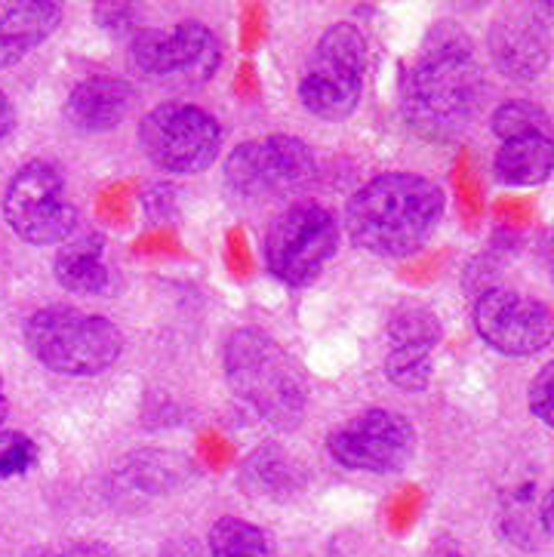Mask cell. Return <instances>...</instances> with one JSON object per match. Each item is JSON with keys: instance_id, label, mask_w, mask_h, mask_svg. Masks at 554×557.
<instances>
[{"instance_id": "10", "label": "cell", "mask_w": 554, "mask_h": 557, "mask_svg": "<svg viewBox=\"0 0 554 557\" xmlns=\"http://www.w3.org/2000/svg\"><path fill=\"white\" fill-rule=\"evenodd\" d=\"M340 219L315 200H299L271 219L266 232V269L286 284H311L340 250Z\"/></svg>"}, {"instance_id": "6", "label": "cell", "mask_w": 554, "mask_h": 557, "mask_svg": "<svg viewBox=\"0 0 554 557\" xmlns=\"http://www.w3.org/2000/svg\"><path fill=\"white\" fill-rule=\"evenodd\" d=\"M367 62H370V47L358 25L352 22L330 25L318 37L299 81L303 109L327 124L345 121L358 109L367 81Z\"/></svg>"}, {"instance_id": "2", "label": "cell", "mask_w": 554, "mask_h": 557, "mask_svg": "<svg viewBox=\"0 0 554 557\" xmlns=\"http://www.w3.org/2000/svg\"><path fill=\"white\" fill-rule=\"evenodd\" d=\"M444 188L407 170H389L364 182L345 203V232L352 244L379 259H407L419 252L444 219Z\"/></svg>"}, {"instance_id": "21", "label": "cell", "mask_w": 554, "mask_h": 557, "mask_svg": "<svg viewBox=\"0 0 554 557\" xmlns=\"http://www.w3.org/2000/svg\"><path fill=\"white\" fill-rule=\"evenodd\" d=\"M389 342L392 348H419V351H434L444 339V324L438 311L422 302H401L389 318Z\"/></svg>"}, {"instance_id": "31", "label": "cell", "mask_w": 554, "mask_h": 557, "mask_svg": "<svg viewBox=\"0 0 554 557\" xmlns=\"http://www.w3.org/2000/svg\"><path fill=\"white\" fill-rule=\"evenodd\" d=\"M10 416V400H7V388H3V376H0V425Z\"/></svg>"}, {"instance_id": "20", "label": "cell", "mask_w": 554, "mask_h": 557, "mask_svg": "<svg viewBox=\"0 0 554 557\" xmlns=\"http://www.w3.org/2000/svg\"><path fill=\"white\" fill-rule=\"evenodd\" d=\"M500 518L505 540L520 548H542L552 540V493H545L539 508H533V486H520L518 493L505 496Z\"/></svg>"}, {"instance_id": "11", "label": "cell", "mask_w": 554, "mask_h": 557, "mask_svg": "<svg viewBox=\"0 0 554 557\" xmlns=\"http://www.w3.org/2000/svg\"><path fill=\"white\" fill-rule=\"evenodd\" d=\"M419 447L416 425L397 410L373 407L348 419L327 437V453L336 466L364 474H394L407 468Z\"/></svg>"}, {"instance_id": "26", "label": "cell", "mask_w": 554, "mask_h": 557, "mask_svg": "<svg viewBox=\"0 0 554 557\" xmlns=\"http://www.w3.org/2000/svg\"><path fill=\"white\" fill-rule=\"evenodd\" d=\"M527 407H530V413L537 416L542 425H552L554 422V363H545L537 373V379L530 382Z\"/></svg>"}, {"instance_id": "5", "label": "cell", "mask_w": 554, "mask_h": 557, "mask_svg": "<svg viewBox=\"0 0 554 557\" xmlns=\"http://www.w3.org/2000/svg\"><path fill=\"white\" fill-rule=\"evenodd\" d=\"M126 65L145 84L192 90L213 81L222 65V44L210 25L185 18L170 28H143L130 37Z\"/></svg>"}, {"instance_id": "22", "label": "cell", "mask_w": 554, "mask_h": 557, "mask_svg": "<svg viewBox=\"0 0 554 557\" xmlns=\"http://www.w3.org/2000/svg\"><path fill=\"white\" fill-rule=\"evenodd\" d=\"M210 557H271L269 533L256 523L225 515L210 527Z\"/></svg>"}, {"instance_id": "32", "label": "cell", "mask_w": 554, "mask_h": 557, "mask_svg": "<svg viewBox=\"0 0 554 557\" xmlns=\"http://www.w3.org/2000/svg\"><path fill=\"white\" fill-rule=\"evenodd\" d=\"M330 557H360V555H355V552H352V548H345V545H336V552H333Z\"/></svg>"}, {"instance_id": "16", "label": "cell", "mask_w": 554, "mask_h": 557, "mask_svg": "<svg viewBox=\"0 0 554 557\" xmlns=\"http://www.w3.org/2000/svg\"><path fill=\"white\" fill-rule=\"evenodd\" d=\"M133 99L136 96L130 81L114 74H93L69 92L65 117L81 133H108L124 124L133 109Z\"/></svg>"}, {"instance_id": "18", "label": "cell", "mask_w": 554, "mask_h": 557, "mask_svg": "<svg viewBox=\"0 0 554 557\" xmlns=\"http://www.w3.org/2000/svg\"><path fill=\"white\" fill-rule=\"evenodd\" d=\"M56 284L77 296H102L111 287V271L106 262V237L99 232H74L59 244L53 259Z\"/></svg>"}, {"instance_id": "19", "label": "cell", "mask_w": 554, "mask_h": 557, "mask_svg": "<svg viewBox=\"0 0 554 557\" xmlns=\"http://www.w3.org/2000/svg\"><path fill=\"white\" fill-rule=\"evenodd\" d=\"M554 166V139L552 136H524L508 139L493 154V173L502 185L512 188H530L542 185L552 176Z\"/></svg>"}, {"instance_id": "3", "label": "cell", "mask_w": 554, "mask_h": 557, "mask_svg": "<svg viewBox=\"0 0 554 557\" xmlns=\"http://www.w3.org/2000/svg\"><path fill=\"white\" fill-rule=\"evenodd\" d=\"M222 370L232 395L266 425L290 432L303 422L308 379L296 358L266 330H234L222 351Z\"/></svg>"}, {"instance_id": "15", "label": "cell", "mask_w": 554, "mask_h": 557, "mask_svg": "<svg viewBox=\"0 0 554 557\" xmlns=\"http://www.w3.org/2000/svg\"><path fill=\"white\" fill-rule=\"evenodd\" d=\"M65 7L56 0H7L0 3V69H13L56 35Z\"/></svg>"}, {"instance_id": "23", "label": "cell", "mask_w": 554, "mask_h": 557, "mask_svg": "<svg viewBox=\"0 0 554 557\" xmlns=\"http://www.w3.org/2000/svg\"><path fill=\"white\" fill-rule=\"evenodd\" d=\"M490 129L500 143L524 136H552V117L533 99H508L490 117Z\"/></svg>"}, {"instance_id": "27", "label": "cell", "mask_w": 554, "mask_h": 557, "mask_svg": "<svg viewBox=\"0 0 554 557\" xmlns=\"http://www.w3.org/2000/svg\"><path fill=\"white\" fill-rule=\"evenodd\" d=\"M96 22L111 35H136V7L130 3H99Z\"/></svg>"}, {"instance_id": "9", "label": "cell", "mask_w": 554, "mask_h": 557, "mask_svg": "<svg viewBox=\"0 0 554 557\" xmlns=\"http://www.w3.org/2000/svg\"><path fill=\"white\" fill-rule=\"evenodd\" d=\"M145 158L170 176H197L210 170L222 151V126L210 111L170 99L139 121Z\"/></svg>"}, {"instance_id": "12", "label": "cell", "mask_w": 554, "mask_h": 557, "mask_svg": "<svg viewBox=\"0 0 554 557\" xmlns=\"http://www.w3.org/2000/svg\"><path fill=\"white\" fill-rule=\"evenodd\" d=\"M475 333L505 358H533L552 345L554 318L542 299L508 287L478 293L471 306Z\"/></svg>"}, {"instance_id": "8", "label": "cell", "mask_w": 554, "mask_h": 557, "mask_svg": "<svg viewBox=\"0 0 554 557\" xmlns=\"http://www.w3.org/2000/svg\"><path fill=\"white\" fill-rule=\"evenodd\" d=\"M318 173L315 151L299 136H262L234 148L225 161V188L234 200L266 203L303 191Z\"/></svg>"}, {"instance_id": "14", "label": "cell", "mask_w": 554, "mask_h": 557, "mask_svg": "<svg viewBox=\"0 0 554 557\" xmlns=\"http://www.w3.org/2000/svg\"><path fill=\"white\" fill-rule=\"evenodd\" d=\"M192 462L170 449H136L108 471L106 496L124 515H139L167 496L180 493Z\"/></svg>"}, {"instance_id": "28", "label": "cell", "mask_w": 554, "mask_h": 557, "mask_svg": "<svg viewBox=\"0 0 554 557\" xmlns=\"http://www.w3.org/2000/svg\"><path fill=\"white\" fill-rule=\"evenodd\" d=\"M53 557H118V552L106 542H74Z\"/></svg>"}, {"instance_id": "7", "label": "cell", "mask_w": 554, "mask_h": 557, "mask_svg": "<svg viewBox=\"0 0 554 557\" xmlns=\"http://www.w3.org/2000/svg\"><path fill=\"white\" fill-rule=\"evenodd\" d=\"M0 210L13 234L32 247H59L77 232L65 176L50 161L22 163L7 182Z\"/></svg>"}, {"instance_id": "25", "label": "cell", "mask_w": 554, "mask_h": 557, "mask_svg": "<svg viewBox=\"0 0 554 557\" xmlns=\"http://www.w3.org/2000/svg\"><path fill=\"white\" fill-rule=\"evenodd\" d=\"M40 449L25 432H0V481L22 478L37 466Z\"/></svg>"}, {"instance_id": "13", "label": "cell", "mask_w": 554, "mask_h": 557, "mask_svg": "<svg viewBox=\"0 0 554 557\" xmlns=\"http://www.w3.org/2000/svg\"><path fill=\"white\" fill-rule=\"evenodd\" d=\"M545 13L549 7H502L490 22V59L515 84L539 81L552 62V32Z\"/></svg>"}, {"instance_id": "17", "label": "cell", "mask_w": 554, "mask_h": 557, "mask_svg": "<svg viewBox=\"0 0 554 557\" xmlns=\"http://www.w3.org/2000/svg\"><path fill=\"white\" fill-rule=\"evenodd\" d=\"M241 486L256 503H293L308 490L303 462L278 444L253 449L241 468Z\"/></svg>"}, {"instance_id": "29", "label": "cell", "mask_w": 554, "mask_h": 557, "mask_svg": "<svg viewBox=\"0 0 554 557\" xmlns=\"http://www.w3.org/2000/svg\"><path fill=\"white\" fill-rule=\"evenodd\" d=\"M16 129V109L10 102V96L0 90V139H7Z\"/></svg>"}, {"instance_id": "30", "label": "cell", "mask_w": 554, "mask_h": 557, "mask_svg": "<svg viewBox=\"0 0 554 557\" xmlns=\"http://www.w3.org/2000/svg\"><path fill=\"white\" fill-rule=\"evenodd\" d=\"M161 557H200V552H197L195 542L180 540V542H170V545L161 552Z\"/></svg>"}, {"instance_id": "33", "label": "cell", "mask_w": 554, "mask_h": 557, "mask_svg": "<svg viewBox=\"0 0 554 557\" xmlns=\"http://www.w3.org/2000/svg\"><path fill=\"white\" fill-rule=\"evenodd\" d=\"M444 557H465L463 552H450V555H444Z\"/></svg>"}, {"instance_id": "24", "label": "cell", "mask_w": 554, "mask_h": 557, "mask_svg": "<svg viewBox=\"0 0 554 557\" xmlns=\"http://www.w3.org/2000/svg\"><path fill=\"white\" fill-rule=\"evenodd\" d=\"M385 376H389L394 388L410 392V395H422L431 385V376H434L431 351H419V348H389V355H385Z\"/></svg>"}, {"instance_id": "4", "label": "cell", "mask_w": 554, "mask_h": 557, "mask_svg": "<svg viewBox=\"0 0 554 557\" xmlns=\"http://www.w3.org/2000/svg\"><path fill=\"white\" fill-rule=\"evenodd\" d=\"M22 339L40 367L72 379L102 376L124 355L121 326L72 306L37 308L22 326Z\"/></svg>"}, {"instance_id": "1", "label": "cell", "mask_w": 554, "mask_h": 557, "mask_svg": "<svg viewBox=\"0 0 554 557\" xmlns=\"http://www.w3.org/2000/svg\"><path fill=\"white\" fill-rule=\"evenodd\" d=\"M483 99L487 81L471 40L459 28H438L404 74L401 109L407 124L426 139L447 143L475 124Z\"/></svg>"}]
</instances>
